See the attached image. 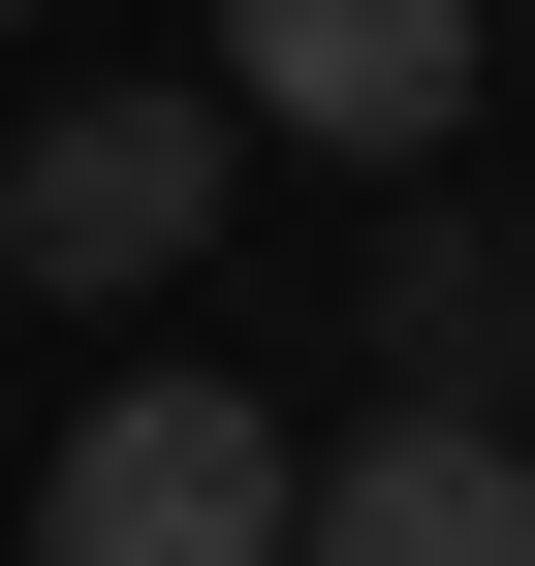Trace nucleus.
Here are the masks:
<instances>
[{"mask_svg": "<svg viewBox=\"0 0 535 566\" xmlns=\"http://www.w3.org/2000/svg\"><path fill=\"white\" fill-rule=\"evenodd\" d=\"M32 566H284V409H252V378H126V409H63Z\"/></svg>", "mask_w": 535, "mask_h": 566, "instance_id": "obj_1", "label": "nucleus"}, {"mask_svg": "<svg viewBox=\"0 0 535 566\" xmlns=\"http://www.w3.org/2000/svg\"><path fill=\"white\" fill-rule=\"evenodd\" d=\"M221 126L441 158V126H473V0H221Z\"/></svg>", "mask_w": 535, "mask_h": 566, "instance_id": "obj_2", "label": "nucleus"}, {"mask_svg": "<svg viewBox=\"0 0 535 566\" xmlns=\"http://www.w3.org/2000/svg\"><path fill=\"white\" fill-rule=\"evenodd\" d=\"M284 566H535V409H378L284 472Z\"/></svg>", "mask_w": 535, "mask_h": 566, "instance_id": "obj_3", "label": "nucleus"}, {"mask_svg": "<svg viewBox=\"0 0 535 566\" xmlns=\"http://www.w3.org/2000/svg\"><path fill=\"white\" fill-rule=\"evenodd\" d=\"M189 221H221V95H63L32 158H0V252L32 283H158Z\"/></svg>", "mask_w": 535, "mask_h": 566, "instance_id": "obj_4", "label": "nucleus"}, {"mask_svg": "<svg viewBox=\"0 0 535 566\" xmlns=\"http://www.w3.org/2000/svg\"><path fill=\"white\" fill-rule=\"evenodd\" d=\"M378 378L410 409H535V221H410L378 252Z\"/></svg>", "mask_w": 535, "mask_h": 566, "instance_id": "obj_5", "label": "nucleus"}, {"mask_svg": "<svg viewBox=\"0 0 535 566\" xmlns=\"http://www.w3.org/2000/svg\"><path fill=\"white\" fill-rule=\"evenodd\" d=\"M0 32H32V0H0Z\"/></svg>", "mask_w": 535, "mask_h": 566, "instance_id": "obj_6", "label": "nucleus"}]
</instances>
